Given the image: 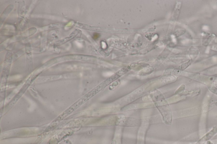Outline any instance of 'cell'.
<instances>
[{"label":"cell","mask_w":217,"mask_h":144,"mask_svg":"<svg viewBox=\"0 0 217 144\" xmlns=\"http://www.w3.org/2000/svg\"><path fill=\"white\" fill-rule=\"evenodd\" d=\"M210 90L217 95V88L214 87H211L210 88Z\"/></svg>","instance_id":"cell-1"}]
</instances>
